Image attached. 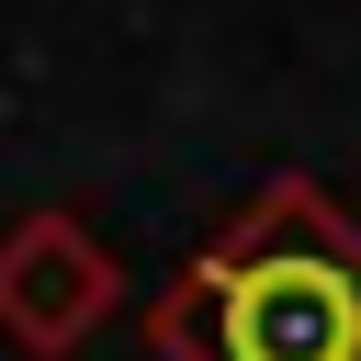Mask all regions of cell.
I'll return each instance as SVG.
<instances>
[{
    "label": "cell",
    "instance_id": "obj_1",
    "mask_svg": "<svg viewBox=\"0 0 361 361\" xmlns=\"http://www.w3.org/2000/svg\"><path fill=\"white\" fill-rule=\"evenodd\" d=\"M169 361H361V226L316 180L237 203L158 293Z\"/></svg>",
    "mask_w": 361,
    "mask_h": 361
},
{
    "label": "cell",
    "instance_id": "obj_2",
    "mask_svg": "<svg viewBox=\"0 0 361 361\" xmlns=\"http://www.w3.org/2000/svg\"><path fill=\"white\" fill-rule=\"evenodd\" d=\"M113 305H124V271L79 214H23L0 237V338L23 361H68Z\"/></svg>",
    "mask_w": 361,
    "mask_h": 361
}]
</instances>
